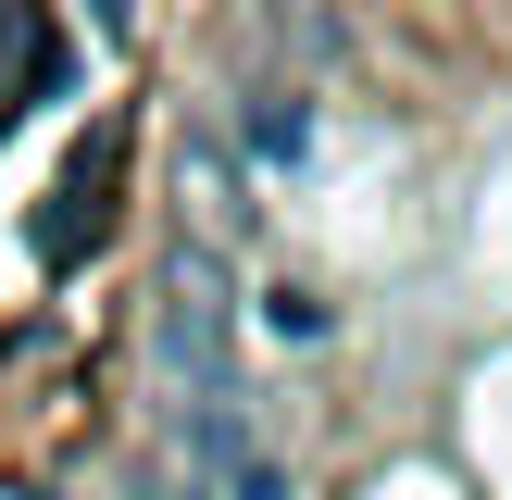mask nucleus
<instances>
[{
    "label": "nucleus",
    "mask_w": 512,
    "mask_h": 500,
    "mask_svg": "<svg viewBox=\"0 0 512 500\" xmlns=\"http://www.w3.org/2000/svg\"><path fill=\"white\" fill-rule=\"evenodd\" d=\"M150 363H163L188 400H225V388H238V288H225V263H213V250H175V263H163Z\"/></svg>",
    "instance_id": "nucleus-1"
},
{
    "label": "nucleus",
    "mask_w": 512,
    "mask_h": 500,
    "mask_svg": "<svg viewBox=\"0 0 512 500\" xmlns=\"http://www.w3.org/2000/svg\"><path fill=\"white\" fill-rule=\"evenodd\" d=\"M263 325H275V338H300V350H313V338H325V300H313V288H275V300H263Z\"/></svg>",
    "instance_id": "nucleus-2"
},
{
    "label": "nucleus",
    "mask_w": 512,
    "mask_h": 500,
    "mask_svg": "<svg viewBox=\"0 0 512 500\" xmlns=\"http://www.w3.org/2000/svg\"><path fill=\"white\" fill-rule=\"evenodd\" d=\"M250 138H263V150H275V163H288V150H300V138H313V113H300V100H263V125H250Z\"/></svg>",
    "instance_id": "nucleus-3"
}]
</instances>
